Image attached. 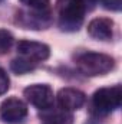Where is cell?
<instances>
[{"instance_id":"cell-1","label":"cell","mask_w":122,"mask_h":124,"mask_svg":"<svg viewBox=\"0 0 122 124\" xmlns=\"http://www.w3.org/2000/svg\"><path fill=\"white\" fill-rule=\"evenodd\" d=\"M85 9L83 0H58L56 16L59 28L65 32L79 31L85 17Z\"/></svg>"},{"instance_id":"cell-2","label":"cell","mask_w":122,"mask_h":124,"mask_svg":"<svg viewBox=\"0 0 122 124\" xmlns=\"http://www.w3.org/2000/svg\"><path fill=\"white\" fill-rule=\"evenodd\" d=\"M78 69L88 77H99L111 72L115 68V59L106 54L83 52L76 56Z\"/></svg>"},{"instance_id":"cell-3","label":"cell","mask_w":122,"mask_h":124,"mask_svg":"<svg viewBox=\"0 0 122 124\" xmlns=\"http://www.w3.org/2000/svg\"><path fill=\"white\" fill-rule=\"evenodd\" d=\"M122 101V88L121 85L99 88L92 95V113L95 116H108L116 108H119Z\"/></svg>"},{"instance_id":"cell-4","label":"cell","mask_w":122,"mask_h":124,"mask_svg":"<svg viewBox=\"0 0 122 124\" xmlns=\"http://www.w3.org/2000/svg\"><path fill=\"white\" fill-rule=\"evenodd\" d=\"M16 23L25 29H47L52 25V15L49 9L46 10H19L16 13Z\"/></svg>"},{"instance_id":"cell-5","label":"cell","mask_w":122,"mask_h":124,"mask_svg":"<svg viewBox=\"0 0 122 124\" xmlns=\"http://www.w3.org/2000/svg\"><path fill=\"white\" fill-rule=\"evenodd\" d=\"M23 94H25L26 100L30 102L33 107H36L37 110H42V111L50 110L53 107V104H55L53 91L46 84H33V85H29L27 88H25Z\"/></svg>"},{"instance_id":"cell-6","label":"cell","mask_w":122,"mask_h":124,"mask_svg":"<svg viewBox=\"0 0 122 124\" xmlns=\"http://www.w3.org/2000/svg\"><path fill=\"white\" fill-rule=\"evenodd\" d=\"M27 117V105L16 97L4 100L0 105V118L4 123L17 124Z\"/></svg>"},{"instance_id":"cell-7","label":"cell","mask_w":122,"mask_h":124,"mask_svg":"<svg viewBox=\"0 0 122 124\" xmlns=\"http://www.w3.org/2000/svg\"><path fill=\"white\" fill-rule=\"evenodd\" d=\"M17 52L22 55V58L30 62H43L50 56V48L46 43L34 42V40H20L17 43Z\"/></svg>"},{"instance_id":"cell-8","label":"cell","mask_w":122,"mask_h":124,"mask_svg":"<svg viewBox=\"0 0 122 124\" xmlns=\"http://www.w3.org/2000/svg\"><path fill=\"white\" fill-rule=\"evenodd\" d=\"M86 95L76 88H62L58 93V104L65 111H75L83 107Z\"/></svg>"},{"instance_id":"cell-9","label":"cell","mask_w":122,"mask_h":124,"mask_svg":"<svg viewBox=\"0 0 122 124\" xmlns=\"http://www.w3.org/2000/svg\"><path fill=\"white\" fill-rule=\"evenodd\" d=\"M88 33L96 40H111L114 36V20L109 17H95L88 25Z\"/></svg>"},{"instance_id":"cell-10","label":"cell","mask_w":122,"mask_h":124,"mask_svg":"<svg viewBox=\"0 0 122 124\" xmlns=\"http://www.w3.org/2000/svg\"><path fill=\"white\" fill-rule=\"evenodd\" d=\"M10 68L13 72L22 75V74H26V72H30L36 68V63L34 62H30L25 58H17V59H13L12 63H10Z\"/></svg>"},{"instance_id":"cell-11","label":"cell","mask_w":122,"mask_h":124,"mask_svg":"<svg viewBox=\"0 0 122 124\" xmlns=\"http://www.w3.org/2000/svg\"><path fill=\"white\" fill-rule=\"evenodd\" d=\"M45 121H49V123H53V124H72V114L69 111H65L62 110L58 111V113H53V114H47V116H43Z\"/></svg>"},{"instance_id":"cell-12","label":"cell","mask_w":122,"mask_h":124,"mask_svg":"<svg viewBox=\"0 0 122 124\" xmlns=\"http://www.w3.org/2000/svg\"><path fill=\"white\" fill-rule=\"evenodd\" d=\"M13 35L6 29H0V55H4L10 51L12 45H13Z\"/></svg>"},{"instance_id":"cell-13","label":"cell","mask_w":122,"mask_h":124,"mask_svg":"<svg viewBox=\"0 0 122 124\" xmlns=\"http://www.w3.org/2000/svg\"><path fill=\"white\" fill-rule=\"evenodd\" d=\"M20 3L33 10H46L49 7V0H20Z\"/></svg>"},{"instance_id":"cell-14","label":"cell","mask_w":122,"mask_h":124,"mask_svg":"<svg viewBox=\"0 0 122 124\" xmlns=\"http://www.w3.org/2000/svg\"><path fill=\"white\" fill-rule=\"evenodd\" d=\"M9 85H10V79H9V77H7V74H6V71L0 68V95H3L4 93H7Z\"/></svg>"},{"instance_id":"cell-15","label":"cell","mask_w":122,"mask_h":124,"mask_svg":"<svg viewBox=\"0 0 122 124\" xmlns=\"http://www.w3.org/2000/svg\"><path fill=\"white\" fill-rule=\"evenodd\" d=\"M101 1H102L103 7L108 9V10L118 12V10H121V7H122V0H101Z\"/></svg>"},{"instance_id":"cell-16","label":"cell","mask_w":122,"mask_h":124,"mask_svg":"<svg viewBox=\"0 0 122 124\" xmlns=\"http://www.w3.org/2000/svg\"><path fill=\"white\" fill-rule=\"evenodd\" d=\"M43 124H53V123H49V121H45Z\"/></svg>"},{"instance_id":"cell-17","label":"cell","mask_w":122,"mask_h":124,"mask_svg":"<svg viewBox=\"0 0 122 124\" xmlns=\"http://www.w3.org/2000/svg\"><path fill=\"white\" fill-rule=\"evenodd\" d=\"M91 1H99V0H91Z\"/></svg>"},{"instance_id":"cell-18","label":"cell","mask_w":122,"mask_h":124,"mask_svg":"<svg viewBox=\"0 0 122 124\" xmlns=\"http://www.w3.org/2000/svg\"><path fill=\"white\" fill-rule=\"evenodd\" d=\"M0 1H1V0H0Z\"/></svg>"}]
</instances>
